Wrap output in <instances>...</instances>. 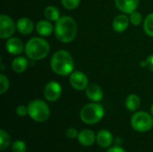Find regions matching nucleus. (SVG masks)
I'll use <instances>...</instances> for the list:
<instances>
[{
  "label": "nucleus",
  "mask_w": 153,
  "mask_h": 152,
  "mask_svg": "<svg viewBox=\"0 0 153 152\" xmlns=\"http://www.w3.org/2000/svg\"><path fill=\"white\" fill-rule=\"evenodd\" d=\"M50 67L52 71L60 76L70 75L74 72V62L72 55L65 50L60 49L54 53L50 60Z\"/></svg>",
  "instance_id": "f257e3e1"
},
{
  "label": "nucleus",
  "mask_w": 153,
  "mask_h": 152,
  "mask_svg": "<svg viewBox=\"0 0 153 152\" xmlns=\"http://www.w3.org/2000/svg\"><path fill=\"white\" fill-rule=\"evenodd\" d=\"M56 38L62 43L72 42L77 34V24L70 16H62L56 22L55 25Z\"/></svg>",
  "instance_id": "f03ea898"
},
{
  "label": "nucleus",
  "mask_w": 153,
  "mask_h": 152,
  "mask_svg": "<svg viewBox=\"0 0 153 152\" xmlns=\"http://www.w3.org/2000/svg\"><path fill=\"white\" fill-rule=\"evenodd\" d=\"M50 50L48 42L42 38H31L25 45L24 51L28 58L33 61H39L45 58Z\"/></svg>",
  "instance_id": "7ed1b4c3"
},
{
  "label": "nucleus",
  "mask_w": 153,
  "mask_h": 152,
  "mask_svg": "<svg viewBox=\"0 0 153 152\" xmlns=\"http://www.w3.org/2000/svg\"><path fill=\"white\" fill-rule=\"evenodd\" d=\"M105 116V110L102 105L93 102L85 105L80 112V117L84 124L95 125L102 120Z\"/></svg>",
  "instance_id": "20e7f679"
},
{
  "label": "nucleus",
  "mask_w": 153,
  "mask_h": 152,
  "mask_svg": "<svg viewBox=\"0 0 153 152\" xmlns=\"http://www.w3.org/2000/svg\"><path fill=\"white\" fill-rule=\"evenodd\" d=\"M29 116L39 123H43L49 118L50 109L48 104L41 99H34L28 105Z\"/></svg>",
  "instance_id": "39448f33"
},
{
  "label": "nucleus",
  "mask_w": 153,
  "mask_h": 152,
  "mask_svg": "<svg viewBox=\"0 0 153 152\" xmlns=\"http://www.w3.org/2000/svg\"><path fill=\"white\" fill-rule=\"evenodd\" d=\"M131 125L137 132L140 133L148 132L152 129L153 116L145 111L136 112L132 116Z\"/></svg>",
  "instance_id": "423d86ee"
},
{
  "label": "nucleus",
  "mask_w": 153,
  "mask_h": 152,
  "mask_svg": "<svg viewBox=\"0 0 153 152\" xmlns=\"http://www.w3.org/2000/svg\"><path fill=\"white\" fill-rule=\"evenodd\" d=\"M16 25L13 20L7 14L0 15V38L2 39L11 38L16 30Z\"/></svg>",
  "instance_id": "0eeeda50"
},
{
  "label": "nucleus",
  "mask_w": 153,
  "mask_h": 152,
  "mask_svg": "<svg viewBox=\"0 0 153 152\" xmlns=\"http://www.w3.org/2000/svg\"><path fill=\"white\" fill-rule=\"evenodd\" d=\"M62 95L61 85L55 81L48 82L44 88V97L49 102H56Z\"/></svg>",
  "instance_id": "6e6552de"
},
{
  "label": "nucleus",
  "mask_w": 153,
  "mask_h": 152,
  "mask_svg": "<svg viewBox=\"0 0 153 152\" xmlns=\"http://www.w3.org/2000/svg\"><path fill=\"white\" fill-rule=\"evenodd\" d=\"M69 82L71 86L76 90H83L89 85L88 77L81 71H74L70 74Z\"/></svg>",
  "instance_id": "1a4fd4ad"
},
{
  "label": "nucleus",
  "mask_w": 153,
  "mask_h": 152,
  "mask_svg": "<svg viewBox=\"0 0 153 152\" xmlns=\"http://www.w3.org/2000/svg\"><path fill=\"white\" fill-rule=\"evenodd\" d=\"M115 4L119 11L126 14H130L136 11L139 5V0H115Z\"/></svg>",
  "instance_id": "9d476101"
},
{
  "label": "nucleus",
  "mask_w": 153,
  "mask_h": 152,
  "mask_svg": "<svg viewBox=\"0 0 153 152\" xmlns=\"http://www.w3.org/2000/svg\"><path fill=\"white\" fill-rule=\"evenodd\" d=\"M5 48L11 55H20L23 51V43L19 38L11 37L5 43Z\"/></svg>",
  "instance_id": "9b49d317"
},
{
  "label": "nucleus",
  "mask_w": 153,
  "mask_h": 152,
  "mask_svg": "<svg viewBox=\"0 0 153 152\" xmlns=\"http://www.w3.org/2000/svg\"><path fill=\"white\" fill-rule=\"evenodd\" d=\"M85 94L86 97L93 102H99L102 100L104 96L102 89L98 84H94V83L88 85V87L85 90Z\"/></svg>",
  "instance_id": "f8f14e48"
},
{
  "label": "nucleus",
  "mask_w": 153,
  "mask_h": 152,
  "mask_svg": "<svg viewBox=\"0 0 153 152\" xmlns=\"http://www.w3.org/2000/svg\"><path fill=\"white\" fill-rule=\"evenodd\" d=\"M96 142L100 147L108 149L113 143V135L108 130H100L96 135Z\"/></svg>",
  "instance_id": "ddd939ff"
},
{
  "label": "nucleus",
  "mask_w": 153,
  "mask_h": 152,
  "mask_svg": "<svg viewBox=\"0 0 153 152\" xmlns=\"http://www.w3.org/2000/svg\"><path fill=\"white\" fill-rule=\"evenodd\" d=\"M129 22H130V19L127 15H126V13L118 14L113 20V23H112L113 30L119 33L124 32L125 30H127L129 26Z\"/></svg>",
  "instance_id": "4468645a"
},
{
  "label": "nucleus",
  "mask_w": 153,
  "mask_h": 152,
  "mask_svg": "<svg viewBox=\"0 0 153 152\" xmlns=\"http://www.w3.org/2000/svg\"><path fill=\"white\" fill-rule=\"evenodd\" d=\"M78 142L85 147H90L94 144L96 142V135L93 131L90 129H84L79 133V135L77 137Z\"/></svg>",
  "instance_id": "2eb2a0df"
},
{
  "label": "nucleus",
  "mask_w": 153,
  "mask_h": 152,
  "mask_svg": "<svg viewBox=\"0 0 153 152\" xmlns=\"http://www.w3.org/2000/svg\"><path fill=\"white\" fill-rule=\"evenodd\" d=\"M16 28L18 31L22 35H29L32 32L34 29L33 22L26 17L20 18L16 22Z\"/></svg>",
  "instance_id": "dca6fc26"
},
{
  "label": "nucleus",
  "mask_w": 153,
  "mask_h": 152,
  "mask_svg": "<svg viewBox=\"0 0 153 152\" xmlns=\"http://www.w3.org/2000/svg\"><path fill=\"white\" fill-rule=\"evenodd\" d=\"M54 29L55 28H53V25L48 20H40L36 24V30L42 37L49 36L53 32Z\"/></svg>",
  "instance_id": "f3484780"
},
{
  "label": "nucleus",
  "mask_w": 153,
  "mask_h": 152,
  "mask_svg": "<svg viewBox=\"0 0 153 152\" xmlns=\"http://www.w3.org/2000/svg\"><path fill=\"white\" fill-rule=\"evenodd\" d=\"M28 65H29V62H28L26 57H24V56H17L12 62V69L16 73H22L27 69Z\"/></svg>",
  "instance_id": "a211bd4d"
},
{
  "label": "nucleus",
  "mask_w": 153,
  "mask_h": 152,
  "mask_svg": "<svg viewBox=\"0 0 153 152\" xmlns=\"http://www.w3.org/2000/svg\"><path fill=\"white\" fill-rule=\"evenodd\" d=\"M140 106H141V99L139 98L138 95L130 94L129 96H127L126 99V107L129 111L134 112L140 108Z\"/></svg>",
  "instance_id": "6ab92c4d"
},
{
  "label": "nucleus",
  "mask_w": 153,
  "mask_h": 152,
  "mask_svg": "<svg viewBox=\"0 0 153 152\" xmlns=\"http://www.w3.org/2000/svg\"><path fill=\"white\" fill-rule=\"evenodd\" d=\"M44 16L50 22H56L60 18V12L57 7L54 5H48L44 10Z\"/></svg>",
  "instance_id": "aec40b11"
},
{
  "label": "nucleus",
  "mask_w": 153,
  "mask_h": 152,
  "mask_svg": "<svg viewBox=\"0 0 153 152\" xmlns=\"http://www.w3.org/2000/svg\"><path fill=\"white\" fill-rule=\"evenodd\" d=\"M143 30L148 36L153 37V13L148 14L144 19Z\"/></svg>",
  "instance_id": "412c9836"
},
{
  "label": "nucleus",
  "mask_w": 153,
  "mask_h": 152,
  "mask_svg": "<svg viewBox=\"0 0 153 152\" xmlns=\"http://www.w3.org/2000/svg\"><path fill=\"white\" fill-rule=\"evenodd\" d=\"M11 144V137L4 130H0V151H4Z\"/></svg>",
  "instance_id": "4be33fe9"
},
{
  "label": "nucleus",
  "mask_w": 153,
  "mask_h": 152,
  "mask_svg": "<svg viewBox=\"0 0 153 152\" xmlns=\"http://www.w3.org/2000/svg\"><path fill=\"white\" fill-rule=\"evenodd\" d=\"M11 149L12 152H26L27 151L26 143L21 140H17L14 142H13Z\"/></svg>",
  "instance_id": "5701e85b"
},
{
  "label": "nucleus",
  "mask_w": 153,
  "mask_h": 152,
  "mask_svg": "<svg viewBox=\"0 0 153 152\" xmlns=\"http://www.w3.org/2000/svg\"><path fill=\"white\" fill-rule=\"evenodd\" d=\"M129 19H130V22L134 26L140 25L143 22V16H142L141 13H139L137 11H134L132 13H130Z\"/></svg>",
  "instance_id": "b1692460"
},
{
  "label": "nucleus",
  "mask_w": 153,
  "mask_h": 152,
  "mask_svg": "<svg viewBox=\"0 0 153 152\" xmlns=\"http://www.w3.org/2000/svg\"><path fill=\"white\" fill-rule=\"evenodd\" d=\"M62 5L67 10H74L77 8L81 3V0H61Z\"/></svg>",
  "instance_id": "393cba45"
},
{
  "label": "nucleus",
  "mask_w": 153,
  "mask_h": 152,
  "mask_svg": "<svg viewBox=\"0 0 153 152\" xmlns=\"http://www.w3.org/2000/svg\"><path fill=\"white\" fill-rule=\"evenodd\" d=\"M9 80L4 74L0 75V94H4L9 89Z\"/></svg>",
  "instance_id": "a878e982"
},
{
  "label": "nucleus",
  "mask_w": 153,
  "mask_h": 152,
  "mask_svg": "<svg viewBox=\"0 0 153 152\" xmlns=\"http://www.w3.org/2000/svg\"><path fill=\"white\" fill-rule=\"evenodd\" d=\"M16 114L21 116V117H24L27 115H29V111H28V106H24V105H20L17 107L16 108Z\"/></svg>",
  "instance_id": "bb28decb"
},
{
  "label": "nucleus",
  "mask_w": 153,
  "mask_h": 152,
  "mask_svg": "<svg viewBox=\"0 0 153 152\" xmlns=\"http://www.w3.org/2000/svg\"><path fill=\"white\" fill-rule=\"evenodd\" d=\"M78 135H79V133L75 128H68L66 131V136L69 139H75L78 137Z\"/></svg>",
  "instance_id": "cd10ccee"
},
{
  "label": "nucleus",
  "mask_w": 153,
  "mask_h": 152,
  "mask_svg": "<svg viewBox=\"0 0 153 152\" xmlns=\"http://www.w3.org/2000/svg\"><path fill=\"white\" fill-rule=\"evenodd\" d=\"M145 67H147L151 72L153 73V55L149 56L145 60Z\"/></svg>",
  "instance_id": "c85d7f7f"
},
{
  "label": "nucleus",
  "mask_w": 153,
  "mask_h": 152,
  "mask_svg": "<svg viewBox=\"0 0 153 152\" xmlns=\"http://www.w3.org/2000/svg\"><path fill=\"white\" fill-rule=\"evenodd\" d=\"M107 152H126L123 148L119 147V146H114V147H111L108 150Z\"/></svg>",
  "instance_id": "c756f323"
},
{
  "label": "nucleus",
  "mask_w": 153,
  "mask_h": 152,
  "mask_svg": "<svg viewBox=\"0 0 153 152\" xmlns=\"http://www.w3.org/2000/svg\"><path fill=\"white\" fill-rule=\"evenodd\" d=\"M151 113H152V116H153V104L152 105V108H151Z\"/></svg>",
  "instance_id": "7c9ffc66"
}]
</instances>
